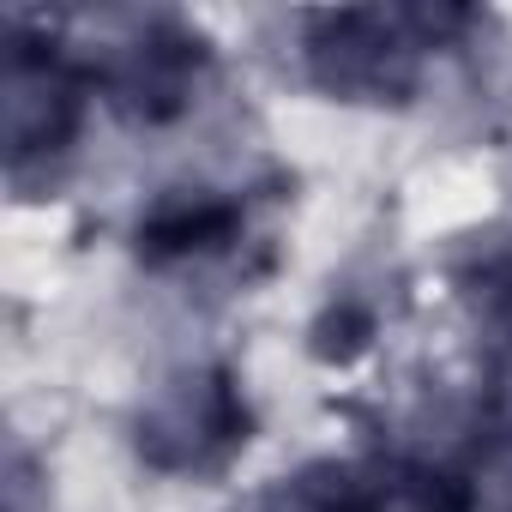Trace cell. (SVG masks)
Segmentation results:
<instances>
[{"instance_id":"cell-1","label":"cell","mask_w":512,"mask_h":512,"mask_svg":"<svg viewBox=\"0 0 512 512\" xmlns=\"http://www.w3.org/2000/svg\"><path fill=\"white\" fill-rule=\"evenodd\" d=\"M235 229V211L229 205H181V211H163L151 229H145V247L151 253H193V247H211Z\"/></svg>"}]
</instances>
